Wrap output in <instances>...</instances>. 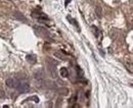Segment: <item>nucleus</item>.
Returning a JSON list of instances; mask_svg holds the SVG:
<instances>
[{
	"mask_svg": "<svg viewBox=\"0 0 133 108\" xmlns=\"http://www.w3.org/2000/svg\"><path fill=\"white\" fill-rule=\"evenodd\" d=\"M17 91L22 94L28 93V92L30 91V85L28 83H26V82H20L17 85Z\"/></svg>",
	"mask_w": 133,
	"mask_h": 108,
	"instance_id": "obj_1",
	"label": "nucleus"
},
{
	"mask_svg": "<svg viewBox=\"0 0 133 108\" xmlns=\"http://www.w3.org/2000/svg\"><path fill=\"white\" fill-rule=\"evenodd\" d=\"M18 81L17 79H13V78H8L5 81V85L8 88H12V89H17V85H18Z\"/></svg>",
	"mask_w": 133,
	"mask_h": 108,
	"instance_id": "obj_2",
	"label": "nucleus"
},
{
	"mask_svg": "<svg viewBox=\"0 0 133 108\" xmlns=\"http://www.w3.org/2000/svg\"><path fill=\"white\" fill-rule=\"evenodd\" d=\"M13 17L16 18V20L20 21V22H27V18L25 17V15L23 14L22 12H20V11H14V12H13Z\"/></svg>",
	"mask_w": 133,
	"mask_h": 108,
	"instance_id": "obj_3",
	"label": "nucleus"
},
{
	"mask_svg": "<svg viewBox=\"0 0 133 108\" xmlns=\"http://www.w3.org/2000/svg\"><path fill=\"white\" fill-rule=\"evenodd\" d=\"M26 59H27V61H29V62H30V63H32V64H35V63H36V61H37L36 56H35V55H33V54H31V55H27Z\"/></svg>",
	"mask_w": 133,
	"mask_h": 108,
	"instance_id": "obj_4",
	"label": "nucleus"
},
{
	"mask_svg": "<svg viewBox=\"0 0 133 108\" xmlns=\"http://www.w3.org/2000/svg\"><path fill=\"white\" fill-rule=\"evenodd\" d=\"M54 56L56 57V58L60 59V60H66L67 59V57L64 56V54L62 51H55L54 52Z\"/></svg>",
	"mask_w": 133,
	"mask_h": 108,
	"instance_id": "obj_5",
	"label": "nucleus"
},
{
	"mask_svg": "<svg viewBox=\"0 0 133 108\" xmlns=\"http://www.w3.org/2000/svg\"><path fill=\"white\" fill-rule=\"evenodd\" d=\"M59 74L60 76H63V78H68L69 76V71H68V69L66 67H62L59 69Z\"/></svg>",
	"mask_w": 133,
	"mask_h": 108,
	"instance_id": "obj_6",
	"label": "nucleus"
},
{
	"mask_svg": "<svg viewBox=\"0 0 133 108\" xmlns=\"http://www.w3.org/2000/svg\"><path fill=\"white\" fill-rule=\"evenodd\" d=\"M58 94L59 95H63V96H67L68 94H69V89L68 88H60V89H58Z\"/></svg>",
	"mask_w": 133,
	"mask_h": 108,
	"instance_id": "obj_7",
	"label": "nucleus"
},
{
	"mask_svg": "<svg viewBox=\"0 0 133 108\" xmlns=\"http://www.w3.org/2000/svg\"><path fill=\"white\" fill-rule=\"evenodd\" d=\"M35 30L40 31L39 34H42V35H44V36H47V35H48L47 30H45L44 28H41V27H35Z\"/></svg>",
	"mask_w": 133,
	"mask_h": 108,
	"instance_id": "obj_8",
	"label": "nucleus"
},
{
	"mask_svg": "<svg viewBox=\"0 0 133 108\" xmlns=\"http://www.w3.org/2000/svg\"><path fill=\"white\" fill-rule=\"evenodd\" d=\"M95 14L98 18H101V15H102V11H101V7L100 6H96L95 7Z\"/></svg>",
	"mask_w": 133,
	"mask_h": 108,
	"instance_id": "obj_9",
	"label": "nucleus"
},
{
	"mask_svg": "<svg viewBox=\"0 0 133 108\" xmlns=\"http://www.w3.org/2000/svg\"><path fill=\"white\" fill-rule=\"evenodd\" d=\"M91 30H92V33L95 37H98V34H99V31H98V29L96 28L95 26H92L91 27Z\"/></svg>",
	"mask_w": 133,
	"mask_h": 108,
	"instance_id": "obj_10",
	"label": "nucleus"
},
{
	"mask_svg": "<svg viewBox=\"0 0 133 108\" xmlns=\"http://www.w3.org/2000/svg\"><path fill=\"white\" fill-rule=\"evenodd\" d=\"M76 100H77V97H74V98L70 99V100H69V102H70V103H71V102H74V101H76Z\"/></svg>",
	"mask_w": 133,
	"mask_h": 108,
	"instance_id": "obj_11",
	"label": "nucleus"
},
{
	"mask_svg": "<svg viewBox=\"0 0 133 108\" xmlns=\"http://www.w3.org/2000/svg\"><path fill=\"white\" fill-rule=\"evenodd\" d=\"M0 98H4V93L0 90Z\"/></svg>",
	"mask_w": 133,
	"mask_h": 108,
	"instance_id": "obj_12",
	"label": "nucleus"
},
{
	"mask_svg": "<svg viewBox=\"0 0 133 108\" xmlns=\"http://www.w3.org/2000/svg\"><path fill=\"white\" fill-rule=\"evenodd\" d=\"M71 1V0H67V2H66V5H68V3H69Z\"/></svg>",
	"mask_w": 133,
	"mask_h": 108,
	"instance_id": "obj_13",
	"label": "nucleus"
}]
</instances>
